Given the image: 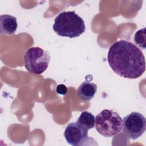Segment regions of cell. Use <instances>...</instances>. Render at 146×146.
Segmentation results:
<instances>
[{"label":"cell","instance_id":"obj_1","mask_svg":"<svg viewBox=\"0 0 146 146\" xmlns=\"http://www.w3.org/2000/svg\"><path fill=\"white\" fill-rule=\"evenodd\" d=\"M107 60L115 73L128 79H137L145 70L144 55L141 50L129 41L120 40L110 47Z\"/></svg>","mask_w":146,"mask_h":146},{"label":"cell","instance_id":"obj_7","mask_svg":"<svg viewBox=\"0 0 146 146\" xmlns=\"http://www.w3.org/2000/svg\"><path fill=\"white\" fill-rule=\"evenodd\" d=\"M18 25L17 18L9 14L0 16V32L1 34L12 35L15 33Z\"/></svg>","mask_w":146,"mask_h":146},{"label":"cell","instance_id":"obj_2","mask_svg":"<svg viewBox=\"0 0 146 146\" xmlns=\"http://www.w3.org/2000/svg\"><path fill=\"white\" fill-rule=\"evenodd\" d=\"M54 31L61 36L76 38L84 33L86 26L83 19L75 11H63L55 18Z\"/></svg>","mask_w":146,"mask_h":146},{"label":"cell","instance_id":"obj_10","mask_svg":"<svg viewBox=\"0 0 146 146\" xmlns=\"http://www.w3.org/2000/svg\"><path fill=\"white\" fill-rule=\"evenodd\" d=\"M135 43L139 47L144 49L145 48L146 44V34L145 28L144 27L142 29H140L136 32L133 39Z\"/></svg>","mask_w":146,"mask_h":146},{"label":"cell","instance_id":"obj_8","mask_svg":"<svg viewBox=\"0 0 146 146\" xmlns=\"http://www.w3.org/2000/svg\"><path fill=\"white\" fill-rule=\"evenodd\" d=\"M96 91V84L86 80L82 83L79 86L77 90V94L82 100L89 101L94 97Z\"/></svg>","mask_w":146,"mask_h":146},{"label":"cell","instance_id":"obj_6","mask_svg":"<svg viewBox=\"0 0 146 146\" xmlns=\"http://www.w3.org/2000/svg\"><path fill=\"white\" fill-rule=\"evenodd\" d=\"M64 136L67 142L73 146L87 145L91 138L88 135V130L80 126L76 122L68 124L64 132Z\"/></svg>","mask_w":146,"mask_h":146},{"label":"cell","instance_id":"obj_9","mask_svg":"<svg viewBox=\"0 0 146 146\" xmlns=\"http://www.w3.org/2000/svg\"><path fill=\"white\" fill-rule=\"evenodd\" d=\"M76 123L88 131L94 127L95 117L91 112L84 111L80 113Z\"/></svg>","mask_w":146,"mask_h":146},{"label":"cell","instance_id":"obj_11","mask_svg":"<svg viewBox=\"0 0 146 146\" xmlns=\"http://www.w3.org/2000/svg\"><path fill=\"white\" fill-rule=\"evenodd\" d=\"M56 91L59 94L65 95L67 93V88L65 85L63 84H60L57 86Z\"/></svg>","mask_w":146,"mask_h":146},{"label":"cell","instance_id":"obj_3","mask_svg":"<svg viewBox=\"0 0 146 146\" xmlns=\"http://www.w3.org/2000/svg\"><path fill=\"white\" fill-rule=\"evenodd\" d=\"M95 126L101 135L106 137H112L122 130L123 119L113 110L105 109L96 115Z\"/></svg>","mask_w":146,"mask_h":146},{"label":"cell","instance_id":"obj_4","mask_svg":"<svg viewBox=\"0 0 146 146\" xmlns=\"http://www.w3.org/2000/svg\"><path fill=\"white\" fill-rule=\"evenodd\" d=\"M50 60L49 53L39 47L29 48L24 56L25 67L30 72L39 75L44 72Z\"/></svg>","mask_w":146,"mask_h":146},{"label":"cell","instance_id":"obj_5","mask_svg":"<svg viewBox=\"0 0 146 146\" xmlns=\"http://www.w3.org/2000/svg\"><path fill=\"white\" fill-rule=\"evenodd\" d=\"M122 129L127 136L135 140L142 136L145 131V118L139 112H132L123 118Z\"/></svg>","mask_w":146,"mask_h":146}]
</instances>
